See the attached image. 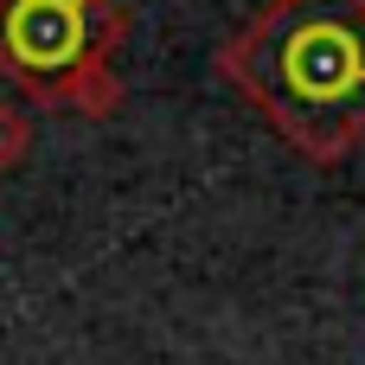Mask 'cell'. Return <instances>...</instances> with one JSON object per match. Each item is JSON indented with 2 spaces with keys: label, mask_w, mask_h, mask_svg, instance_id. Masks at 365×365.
Masks as SVG:
<instances>
[{
  "label": "cell",
  "mask_w": 365,
  "mask_h": 365,
  "mask_svg": "<svg viewBox=\"0 0 365 365\" xmlns=\"http://www.w3.org/2000/svg\"><path fill=\"white\" fill-rule=\"evenodd\" d=\"M135 26L115 0H0V77L32 109L64 115H115L122 77L115 45Z\"/></svg>",
  "instance_id": "cell-2"
},
{
  "label": "cell",
  "mask_w": 365,
  "mask_h": 365,
  "mask_svg": "<svg viewBox=\"0 0 365 365\" xmlns=\"http://www.w3.org/2000/svg\"><path fill=\"white\" fill-rule=\"evenodd\" d=\"M218 77L314 167L365 141V0H269L218 45Z\"/></svg>",
  "instance_id": "cell-1"
},
{
  "label": "cell",
  "mask_w": 365,
  "mask_h": 365,
  "mask_svg": "<svg viewBox=\"0 0 365 365\" xmlns=\"http://www.w3.org/2000/svg\"><path fill=\"white\" fill-rule=\"evenodd\" d=\"M32 109L26 103H0V173H13V167H26V154H32Z\"/></svg>",
  "instance_id": "cell-3"
}]
</instances>
